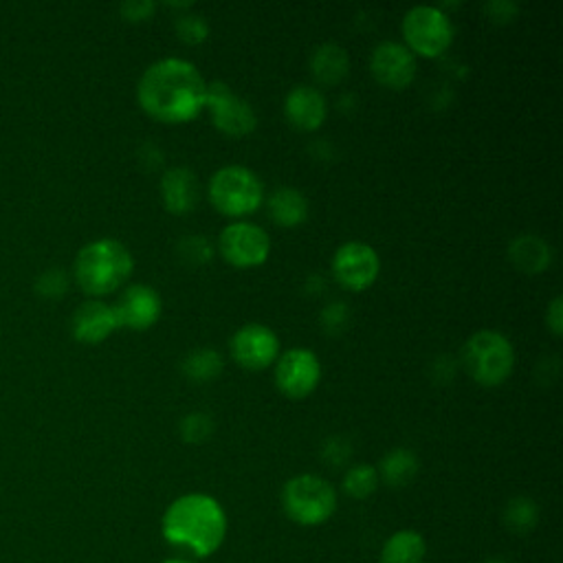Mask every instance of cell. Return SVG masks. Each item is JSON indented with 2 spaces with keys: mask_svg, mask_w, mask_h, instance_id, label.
Returning a JSON list of instances; mask_svg holds the SVG:
<instances>
[{
  "mask_svg": "<svg viewBox=\"0 0 563 563\" xmlns=\"http://www.w3.org/2000/svg\"><path fill=\"white\" fill-rule=\"evenodd\" d=\"M208 82L192 62L165 58L150 64L139 84L137 102L163 124H185L206 110Z\"/></svg>",
  "mask_w": 563,
  "mask_h": 563,
  "instance_id": "6da1fadb",
  "label": "cell"
},
{
  "mask_svg": "<svg viewBox=\"0 0 563 563\" xmlns=\"http://www.w3.org/2000/svg\"><path fill=\"white\" fill-rule=\"evenodd\" d=\"M161 532L169 546L210 556L227 537V515L212 495L187 493L165 508Z\"/></svg>",
  "mask_w": 563,
  "mask_h": 563,
  "instance_id": "7a4b0ae2",
  "label": "cell"
},
{
  "mask_svg": "<svg viewBox=\"0 0 563 563\" xmlns=\"http://www.w3.org/2000/svg\"><path fill=\"white\" fill-rule=\"evenodd\" d=\"M134 260L128 247L115 238H99L80 249L73 278L91 297H104L121 289L132 275Z\"/></svg>",
  "mask_w": 563,
  "mask_h": 563,
  "instance_id": "3957f363",
  "label": "cell"
},
{
  "mask_svg": "<svg viewBox=\"0 0 563 563\" xmlns=\"http://www.w3.org/2000/svg\"><path fill=\"white\" fill-rule=\"evenodd\" d=\"M462 363L476 384L482 388H497L513 374L515 350L502 332L478 330L462 348Z\"/></svg>",
  "mask_w": 563,
  "mask_h": 563,
  "instance_id": "277c9868",
  "label": "cell"
},
{
  "mask_svg": "<svg viewBox=\"0 0 563 563\" xmlns=\"http://www.w3.org/2000/svg\"><path fill=\"white\" fill-rule=\"evenodd\" d=\"M212 206L230 219H243L265 203V185L258 174L245 165L221 167L210 180Z\"/></svg>",
  "mask_w": 563,
  "mask_h": 563,
  "instance_id": "5b68a950",
  "label": "cell"
},
{
  "mask_svg": "<svg viewBox=\"0 0 563 563\" xmlns=\"http://www.w3.org/2000/svg\"><path fill=\"white\" fill-rule=\"evenodd\" d=\"M282 508L300 526H319L337 511L335 486L313 473L295 476L282 489Z\"/></svg>",
  "mask_w": 563,
  "mask_h": 563,
  "instance_id": "8992f818",
  "label": "cell"
},
{
  "mask_svg": "<svg viewBox=\"0 0 563 563\" xmlns=\"http://www.w3.org/2000/svg\"><path fill=\"white\" fill-rule=\"evenodd\" d=\"M403 38L414 56L438 58L454 43V25L441 8L419 5L403 19Z\"/></svg>",
  "mask_w": 563,
  "mask_h": 563,
  "instance_id": "52a82bcc",
  "label": "cell"
},
{
  "mask_svg": "<svg viewBox=\"0 0 563 563\" xmlns=\"http://www.w3.org/2000/svg\"><path fill=\"white\" fill-rule=\"evenodd\" d=\"M206 108L212 115V124L227 137H247L258 126V115L254 106L236 95L230 84L221 80L208 84Z\"/></svg>",
  "mask_w": 563,
  "mask_h": 563,
  "instance_id": "ba28073f",
  "label": "cell"
},
{
  "mask_svg": "<svg viewBox=\"0 0 563 563\" xmlns=\"http://www.w3.org/2000/svg\"><path fill=\"white\" fill-rule=\"evenodd\" d=\"M382 271L379 254L367 243H343L332 256V275L345 291H365L377 282Z\"/></svg>",
  "mask_w": 563,
  "mask_h": 563,
  "instance_id": "9c48e42d",
  "label": "cell"
},
{
  "mask_svg": "<svg viewBox=\"0 0 563 563\" xmlns=\"http://www.w3.org/2000/svg\"><path fill=\"white\" fill-rule=\"evenodd\" d=\"M223 258L236 269H256L267 262L271 254L269 234L247 221L227 225L219 241Z\"/></svg>",
  "mask_w": 563,
  "mask_h": 563,
  "instance_id": "30bf717a",
  "label": "cell"
},
{
  "mask_svg": "<svg viewBox=\"0 0 563 563\" xmlns=\"http://www.w3.org/2000/svg\"><path fill=\"white\" fill-rule=\"evenodd\" d=\"M321 379V363L308 348H291L278 356L275 386L289 399L308 397Z\"/></svg>",
  "mask_w": 563,
  "mask_h": 563,
  "instance_id": "8fae6325",
  "label": "cell"
},
{
  "mask_svg": "<svg viewBox=\"0 0 563 563\" xmlns=\"http://www.w3.org/2000/svg\"><path fill=\"white\" fill-rule=\"evenodd\" d=\"M230 350L241 367L258 372L280 356V339L265 324H247L234 332Z\"/></svg>",
  "mask_w": 563,
  "mask_h": 563,
  "instance_id": "7c38bea8",
  "label": "cell"
},
{
  "mask_svg": "<svg viewBox=\"0 0 563 563\" xmlns=\"http://www.w3.org/2000/svg\"><path fill=\"white\" fill-rule=\"evenodd\" d=\"M370 71L382 86L408 89L417 78V56L401 43H382L370 56Z\"/></svg>",
  "mask_w": 563,
  "mask_h": 563,
  "instance_id": "4fadbf2b",
  "label": "cell"
},
{
  "mask_svg": "<svg viewBox=\"0 0 563 563\" xmlns=\"http://www.w3.org/2000/svg\"><path fill=\"white\" fill-rule=\"evenodd\" d=\"M119 328L148 330L161 317V297L148 284H132L124 291L117 304H113Z\"/></svg>",
  "mask_w": 563,
  "mask_h": 563,
  "instance_id": "5bb4252c",
  "label": "cell"
},
{
  "mask_svg": "<svg viewBox=\"0 0 563 563\" xmlns=\"http://www.w3.org/2000/svg\"><path fill=\"white\" fill-rule=\"evenodd\" d=\"M119 328L117 315L113 304L99 302V300H89L84 302L71 319V335L75 341L95 345L106 341L115 330Z\"/></svg>",
  "mask_w": 563,
  "mask_h": 563,
  "instance_id": "9a60e30c",
  "label": "cell"
},
{
  "mask_svg": "<svg viewBox=\"0 0 563 563\" xmlns=\"http://www.w3.org/2000/svg\"><path fill=\"white\" fill-rule=\"evenodd\" d=\"M161 199L169 214L185 216L199 203V178L190 167H169L161 176Z\"/></svg>",
  "mask_w": 563,
  "mask_h": 563,
  "instance_id": "2e32d148",
  "label": "cell"
},
{
  "mask_svg": "<svg viewBox=\"0 0 563 563\" xmlns=\"http://www.w3.org/2000/svg\"><path fill=\"white\" fill-rule=\"evenodd\" d=\"M284 115L295 130L313 132L326 121L328 106L315 86H295L284 99Z\"/></svg>",
  "mask_w": 563,
  "mask_h": 563,
  "instance_id": "e0dca14e",
  "label": "cell"
},
{
  "mask_svg": "<svg viewBox=\"0 0 563 563\" xmlns=\"http://www.w3.org/2000/svg\"><path fill=\"white\" fill-rule=\"evenodd\" d=\"M508 258L515 269H519L521 273L535 275V273H543L552 265V249L543 238L524 234L508 245Z\"/></svg>",
  "mask_w": 563,
  "mask_h": 563,
  "instance_id": "ac0fdd59",
  "label": "cell"
},
{
  "mask_svg": "<svg viewBox=\"0 0 563 563\" xmlns=\"http://www.w3.org/2000/svg\"><path fill=\"white\" fill-rule=\"evenodd\" d=\"M350 56L343 47L326 43L317 47L310 56V73L324 86H335L348 78Z\"/></svg>",
  "mask_w": 563,
  "mask_h": 563,
  "instance_id": "d6986e66",
  "label": "cell"
},
{
  "mask_svg": "<svg viewBox=\"0 0 563 563\" xmlns=\"http://www.w3.org/2000/svg\"><path fill=\"white\" fill-rule=\"evenodd\" d=\"M269 216L280 227H297L308 219V201L295 187H280L269 197Z\"/></svg>",
  "mask_w": 563,
  "mask_h": 563,
  "instance_id": "ffe728a7",
  "label": "cell"
},
{
  "mask_svg": "<svg viewBox=\"0 0 563 563\" xmlns=\"http://www.w3.org/2000/svg\"><path fill=\"white\" fill-rule=\"evenodd\" d=\"M425 552V537L419 530L406 528L386 539L382 548V563H423Z\"/></svg>",
  "mask_w": 563,
  "mask_h": 563,
  "instance_id": "44dd1931",
  "label": "cell"
},
{
  "mask_svg": "<svg viewBox=\"0 0 563 563\" xmlns=\"http://www.w3.org/2000/svg\"><path fill=\"white\" fill-rule=\"evenodd\" d=\"M419 456L412 451V449H406V447H399V449H392L390 454L384 456L382 465L377 467V473H379V482L392 486V489H401V486H408L417 473H419Z\"/></svg>",
  "mask_w": 563,
  "mask_h": 563,
  "instance_id": "7402d4cb",
  "label": "cell"
},
{
  "mask_svg": "<svg viewBox=\"0 0 563 563\" xmlns=\"http://www.w3.org/2000/svg\"><path fill=\"white\" fill-rule=\"evenodd\" d=\"M223 367H225V361L221 352L214 348H197L192 352H187L180 363V372L195 384L214 382L223 372Z\"/></svg>",
  "mask_w": 563,
  "mask_h": 563,
  "instance_id": "603a6c76",
  "label": "cell"
},
{
  "mask_svg": "<svg viewBox=\"0 0 563 563\" xmlns=\"http://www.w3.org/2000/svg\"><path fill=\"white\" fill-rule=\"evenodd\" d=\"M502 524L515 537H528L539 524V506L532 497L517 495L506 502L502 511Z\"/></svg>",
  "mask_w": 563,
  "mask_h": 563,
  "instance_id": "cb8c5ba5",
  "label": "cell"
},
{
  "mask_svg": "<svg viewBox=\"0 0 563 563\" xmlns=\"http://www.w3.org/2000/svg\"><path fill=\"white\" fill-rule=\"evenodd\" d=\"M379 473L377 467L370 465H354L343 476V493L352 500H367L379 489Z\"/></svg>",
  "mask_w": 563,
  "mask_h": 563,
  "instance_id": "d4e9b609",
  "label": "cell"
},
{
  "mask_svg": "<svg viewBox=\"0 0 563 563\" xmlns=\"http://www.w3.org/2000/svg\"><path fill=\"white\" fill-rule=\"evenodd\" d=\"M178 434L187 445H201L214 434V421L203 412H192L180 419Z\"/></svg>",
  "mask_w": 563,
  "mask_h": 563,
  "instance_id": "484cf974",
  "label": "cell"
},
{
  "mask_svg": "<svg viewBox=\"0 0 563 563\" xmlns=\"http://www.w3.org/2000/svg\"><path fill=\"white\" fill-rule=\"evenodd\" d=\"M174 32L185 45H201L210 38V23L201 14H180L174 21Z\"/></svg>",
  "mask_w": 563,
  "mask_h": 563,
  "instance_id": "4316f807",
  "label": "cell"
},
{
  "mask_svg": "<svg viewBox=\"0 0 563 563\" xmlns=\"http://www.w3.org/2000/svg\"><path fill=\"white\" fill-rule=\"evenodd\" d=\"M176 254L178 258L190 265V267H203L212 260L214 249L212 243L206 236H185L178 245H176Z\"/></svg>",
  "mask_w": 563,
  "mask_h": 563,
  "instance_id": "83f0119b",
  "label": "cell"
},
{
  "mask_svg": "<svg viewBox=\"0 0 563 563\" xmlns=\"http://www.w3.org/2000/svg\"><path fill=\"white\" fill-rule=\"evenodd\" d=\"M69 289V278L60 269H49L36 280V293L45 300H60Z\"/></svg>",
  "mask_w": 563,
  "mask_h": 563,
  "instance_id": "f1b7e54d",
  "label": "cell"
},
{
  "mask_svg": "<svg viewBox=\"0 0 563 563\" xmlns=\"http://www.w3.org/2000/svg\"><path fill=\"white\" fill-rule=\"evenodd\" d=\"M319 321H321V328H324L330 337L341 335V332L348 328V324H350V308H348V304H345V302H330V304L321 310Z\"/></svg>",
  "mask_w": 563,
  "mask_h": 563,
  "instance_id": "f546056e",
  "label": "cell"
},
{
  "mask_svg": "<svg viewBox=\"0 0 563 563\" xmlns=\"http://www.w3.org/2000/svg\"><path fill=\"white\" fill-rule=\"evenodd\" d=\"M350 443L345 438H328L326 445L321 447V458L328 467H341L350 458Z\"/></svg>",
  "mask_w": 563,
  "mask_h": 563,
  "instance_id": "4dcf8cb0",
  "label": "cell"
},
{
  "mask_svg": "<svg viewBox=\"0 0 563 563\" xmlns=\"http://www.w3.org/2000/svg\"><path fill=\"white\" fill-rule=\"evenodd\" d=\"M154 3H150V0H128V3H124L119 8L121 16L130 23H141V21H148L154 12Z\"/></svg>",
  "mask_w": 563,
  "mask_h": 563,
  "instance_id": "1f68e13d",
  "label": "cell"
},
{
  "mask_svg": "<svg viewBox=\"0 0 563 563\" xmlns=\"http://www.w3.org/2000/svg\"><path fill=\"white\" fill-rule=\"evenodd\" d=\"M484 12L493 23H511L515 21L519 8L515 3H508V0H493V3L484 5Z\"/></svg>",
  "mask_w": 563,
  "mask_h": 563,
  "instance_id": "d6a6232c",
  "label": "cell"
},
{
  "mask_svg": "<svg viewBox=\"0 0 563 563\" xmlns=\"http://www.w3.org/2000/svg\"><path fill=\"white\" fill-rule=\"evenodd\" d=\"M546 326L550 328V332L554 337H561V330H563V306H561V297L559 295L546 308Z\"/></svg>",
  "mask_w": 563,
  "mask_h": 563,
  "instance_id": "836d02e7",
  "label": "cell"
},
{
  "mask_svg": "<svg viewBox=\"0 0 563 563\" xmlns=\"http://www.w3.org/2000/svg\"><path fill=\"white\" fill-rule=\"evenodd\" d=\"M484 563H511V561H506V559H502V556H491V559H486Z\"/></svg>",
  "mask_w": 563,
  "mask_h": 563,
  "instance_id": "e575fe53",
  "label": "cell"
},
{
  "mask_svg": "<svg viewBox=\"0 0 563 563\" xmlns=\"http://www.w3.org/2000/svg\"><path fill=\"white\" fill-rule=\"evenodd\" d=\"M165 563H192V561H176V559H174V561H165Z\"/></svg>",
  "mask_w": 563,
  "mask_h": 563,
  "instance_id": "d590c367",
  "label": "cell"
}]
</instances>
